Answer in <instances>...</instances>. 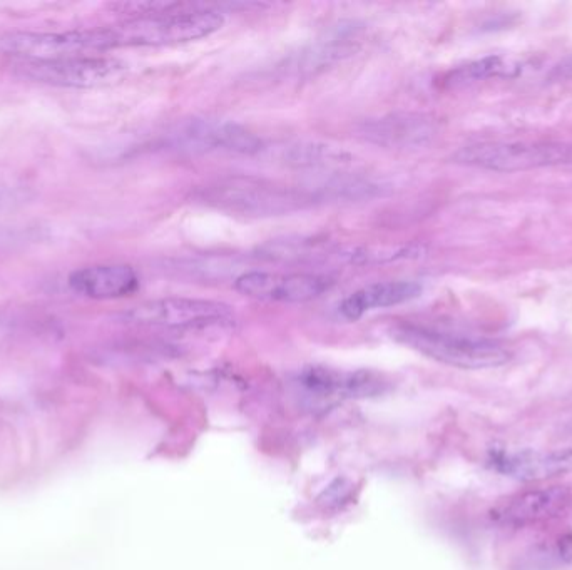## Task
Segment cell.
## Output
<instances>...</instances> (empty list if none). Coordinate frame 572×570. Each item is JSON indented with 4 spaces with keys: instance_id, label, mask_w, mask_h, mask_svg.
Segmentation results:
<instances>
[{
    "instance_id": "3",
    "label": "cell",
    "mask_w": 572,
    "mask_h": 570,
    "mask_svg": "<svg viewBox=\"0 0 572 570\" xmlns=\"http://www.w3.org/2000/svg\"><path fill=\"white\" fill-rule=\"evenodd\" d=\"M392 336L405 347H410L435 362L464 370L502 367L511 360V353L506 348L496 341L479 336L417 325L395 326Z\"/></svg>"
},
{
    "instance_id": "1",
    "label": "cell",
    "mask_w": 572,
    "mask_h": 570,
    "mask_svg": "<svg viewBox=\"0 0 572 570\" xmlns=\"http://www.w3.org/2000/svg\"><path fill=\"white\" fill-rule=\"evenodd\" d=\"M225 17L208 6H186L163 16L126 19L118 26L94 29L98 52L118 47L173 46L198 41L220 31Z\"/></svg>"
},
{
    "instance_id": "13",
    "label": "cell",
    "mask_w": 572,
    "mask_h": 570,
    "mask_svg": "<svg viewBox=\"0 0 572 570\" xmlns=\"http://www.w3.org/2000/svg\"><path fill=\"white\" fill-rule=\"evenodd\" d=\"M358 134L368 143L382 148H417L434 136V124L420 114H389L372 119L358 128Z\"/></svg>"
},
{
    "instance_id": "8",
    "label": "cell",
    "mask_w": 572,
    "mask_h": 570,
    "mask_svg": "<svg viewBox=\"0 0 572 570\" xmlns=\"http://www.w3.org/2000/svg\"><path fill=\"white\" fill-rule=\"evenodd\" d=\"M333 280L313 273L246 271L235 281L236 291L248 298L275 303H307L332 290Z\"/></svg>"
},
{
    "instance_id": "4",
    "label": "cell",
    "mask_w": 572,
    "mask_h": 570,
    "mask_svg": "<svg viewBox=\"0 0 572 570\" xmlns=\"http://www.w3.org/2000/svg\"><path fill=\"white\" fill-rule=\"evenodd\" d=\"M455 163L496 173L571 166L572 144L557 141H511L465 146L454 156Z\"/></svg>"
},
{
    "instance_id": "7",
    "label": "cell",
    "mask_w": 572,
    "mask_h": 570,
    "mask_svg": "<svg viewBox=\"0 0 572 570\" xmlns=\"http://www.w3.org/2000/svg\"><path fill=\"white\" fill-rule=\"evenodd\" d=\"M163 148L174 153H231L253 156L261 153L263 141L233 121L193 118L179 121L164 134Z\"/></svg>"
},
{
    "instance_id": "6",
    "label": "cell",
    "mask_w": 572,
    "mask_h": 570,
    "mask_svg": "<svg viewBox=\"0 0 572 570\" xmlns=\"http://www.w3.org/2000/svg\"><path fill=\"white\" fill-rule=\"evenodd\" d=\"M11 71L22 79L49 86L92 89L121 81L128 72V64L108 56L64 57L52 61L12 59Z\"/></svg>"
},
{
    "instance_id": "18",
    "label": "cell",
    "mask_w": 572,
    "mask_h": 570,
    "mask_svg": "<svg viewBox=\"0 0 572 570\" xmlns=\"http://www.w3.org/2000/svg\"><path fill=\"white\" fill-rule=\"evenodd\" d=\"M557 72H559L562 77H572V57L571 59H567L566 62H562L561 66L557 67Z\"/></svg>"
},
{
    "instance_id": "2",
    "label": "cell",
    "mask_w": 572,
    "mask_h": 570,
    "mask_svg": "<svg viewBox=\"0 0 572 570\" xmlns=\"http://www.w3.org/2000/svg\"><path fill=\"white\" fill-rule=\"evenodd\" d=\"M196 199L225 213L270 218L295 213L317 203L313 189L292 188L260 178L218 179L196 191Z\"/></svg>"
},
{
    "instance_id": "10",
    "label": "cell",
    "mask_w": 572,
    "mask_h": 570,
    "mask_svg": "<svg viewBox=\"0 0 572 570\" xmlns=\"http://www.w3.org/2000/svg\"><path fill=\"white\" fill-rule=\"evenodd\" d=\"M572 492L567 487L554 485L546 489H532L514 495L494 512L497 522L509 527H527L559 519L571 510Z\"/></svg>"
},
{
    "instance_id": "17",
    "label": "cell",
    "mask_w": 572,
    "mask_h": 570,
    "mask_svg": "<svg viewBox=\"0 0 572 570\" xmlns=\"http://www.w3.org/2000/svg\"><path fill=\"white\" fill-rule=\"evenodd\" d=\"M519 72H521V64L511 57L487 56L450 71L445 76V84L455 87L486 81V79H496V77L509 79V77L519 76Z\"/></svg>"
},
{
    "instance_id": "16",
    "label": "cell",
    "mask_w": 572,
    "mask_h": 570,
    "mask_svg": "<svg viewBox=\"0 0 572 570\" xmlns=\"http://www.w3.org/2000/svg\"><path fill=\"white\" fill-rule=\"evenodd\" d=\"M424 255V246L417 243L405 245H342L340 260L348 265H384L392 261L417 260Z\"/></svg>"
},
{
    "instance_id": "15",
    "label": "cell",
    "mask_w": 572,
    "mask_h": 570,
    "mask_svg": "<svg viewBox=\"0 0 572 570\" xmlns=\"http://www.w3.org/2000/svg\"><path fill=\"white\" fill-rule=\"evenodd\" d=\"M420 293H422V285L417 281L399 280L373 283L347 296L340 305V315L350 321L360 320L370 311L404 305L407 301L419 298Z\"/></svg>"
},
{
    "instance_id": "11",
    "label": "cell",
    "mask_w": 572,
    "mask_h": 570,
    "mask_svg": "<svg viewBox=\"0 0 572 570\" xmlns=\"http://www.w3.org/2000/svg\"><path fill=\"white\" fill-rule=\"evenodd\" d=\"M489 464L499 474L524 480V482H537V480L551 479L556 475L566 474L572 469L571 450H557V452H541V450H492L489 453Z\"/></svg>"
},
{
    "instance_id": "12",
    "label": "cell",
    "mask_w": 572,
    "mask_h": 570,
    "mask_svg": "<svg viewBox=\"0 0 572 570\" xmlns=\"http://www.w3.org/2000/svg\"><path fill=\"white\" fill-rule=\"evenodd\" d=\"M308 397L322 402L338 398L368 397L382 392L384 382L368 372H337L330 368L312 367L298 378Z\"/></svg>"
},
{
    "instance_id": "9",
    "label": "cell",
    "mask_w": 572,
    "mask_h": 570,
    "mask_svg": "<svg viewBox=\"0 0 572 570\" xmlns=\"http://www.w3.org/2000/svg\"><path fill=\"white\" fill-rule=\"evenodd\" d=\"M0 51L14 59L52 61L96 52L92 29L69 32H9L0 36Z\"/></svg>"
},
{
    "instance_id": "5",
    "label": "cell",
    "mask_w": 572,
    "mask_h": 570,
    "mask_svg": "<svg viewBox=\"0 0 572 570\" xmlns=\"http://www.w3.org/2000/svg\"><path fill=\"white\" fill-rule=\"evenodd\" d=\"M128 325L154 326L168 330H205L235 325V311L221 301L200 298H161L144 301L119 315Z\"/></svg>"
},
{
    "instance_id": "14",
    "label": "cell",
    "mask_w": 572,
    "mask_h": 570,
    "mask_svg": "<svg viewBox=\"0 0 572 570\" xmlns=\"http://www.w3.org/2000/svg\"><path fill=\"white\" fill-rule=\"evenodd\" d=\"M69 288L89 300H118L133 295L139 276L128 265H94L72 271Z\"/></svg>"
}]
</instances>
